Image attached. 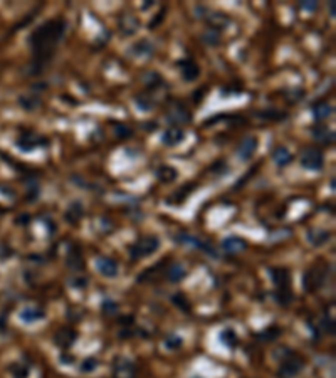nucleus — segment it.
I'll return each instance as SVG.
<instances>
[{
    "label": "nucleus",
    "instance_id": "nucleus-2",
    "mask_svg": "<svg viewBox=\"0 0 336 378\" xmlns=\"http://www.w3.org/2000/svg\"><path fill=\"white\" fill-rule=\"evenodd\" d=\"M271 278H273L276 288H278V294H276V299L281 304H288L291 303L293 293H291V274H289L288 269H271Z\"/></svg>",
    "mask_w": 336,
    "mask_h": 378
},
{
    "label": "nucleus",
    "instance_id": "nucleus-11",
    "mask_svg": "<svg viewBox=\"0 0 336 378\" xmlns=\"http://www.w3.org/2000/svg\"><path fill=\"white\" fill-rule=\"evenodd\" d=\"M138 29H140V20H138L135 15H131V13H126V15H123L121 19H119V30H121V34L125 35V37L135 35Z\"/></svg>",
    "mask_w": 336,
    "mask_h": 378
},
{
    "label": "nucleus",
    "instance_id": "nucleus-27",
    "mask_svg": "<svg viewBox=\"0 0 336 378\" xmlns=\"http://www.w3.org/2000/svg\"><path fill=\"white\" fill-rule=\"evenodd\" d=\"M328 239H330V234L326 232V230H320V229L316 230L315 229V230H310V232H308V241H310L313 246H316V247L323 246Z\"/></svg>",
    "mask_w": 336,
    "mask_h": 378
},
{
    "label": "nucleus",
    "instance_id": "nucleus-32",
    "mask_svg": "<svg viewBox=\"0 0 336 378\" xmlns=\"http://www.w3.org/2000/svg\"><path fill=\"white\" fill-rule=\"evenodd\" d=\"M135 101H136L138 108H140V111H151V108H153V104H155L153 98L148 94H138Z\"/></svg>",
    "mask_w": 336,
    "mask_h": 378
},
{
    "label": "nucleus",
    "instance_id": "nucleus-8",
    "mask_svg": "<svg viewBox=\"0 0 336 378\" xmlns=\"http://www.w3.org/2000/svg\"><path fill=\"white\" fill-rule=\"evenodd\" d=\"M15 145L19 146L22 151H25V153H30V151H34L35 148H39V146L47 145V140H44L42 136H37V135H22L19 140L15 141Z\"/></svg>",
    "mask_w": 336,
    "mask_h": 378
},
{
    "label": "nucleus",
    "instance_id": "nucleus-22",
    "mask_svg": "<svg viewBox=\"0 0 336 378\" xmlns=\"http://www.w3.org/2000/svg\"><path fill=\"white\" fill-rule=\"evenodd\" d=\"M273 160L278 167H288L293 161V155L289 153L288 148H284V146H278V148H274L273 151Z\"/></svg>",
    "mask_w": 336,
    "mask_h": 378
},
{
    "label": "nucleus",
    "instance_id": "nucleus-28",
    "mask_svg": "<svg viewBox=\"0 0 336 378\" xmlns=\"http://www.w3.org/2000/svg\"><path fill=\"white\" fill-rule=\"evenodd\" d=\"M81 217H82V205L79 202H74L66 212V220L71 224H77L81 220Z\"/></svg>",
    "mask_w": 336,
    "mask_h": 378
},
{
    "label": "nucleus",
    "instance_id": "nucleus-1",
    "mask_svg": "<svg viewBox=\"0 0 336 378\" xmlns=\"http://www.w3.org/2000/svg\"><path fill=\"white\" fill-rule=\"evenodd\" d=\"M66 32V24L61 19H54L44 22L30 34L29 42L34 50V59L49 62L54 56V50L57 47V42L62 39Z\"/></svg>",
    "mask_w": 336,
    "mask_h": 378
},
{
    "label": "nucleus",
    "instance_id": "nucleus-35",
    "mask_svg": "<svg viewBox=\"0 0 336 378\" xmlns=\"http://www.w3.org/2000/svg\"><path fill=\"white\" fill-rule=\"evenodd\" d=\"M190 188H193V185H187L185 188H183V190H185V192H182V190H180V192H177V193H175V195L172 197V199H170V202H173V205H178V204H182V202L187 199V195H188V193L192 192Z\"/></svg>",
    "mask_w": 336,
    "mask_h": 378
},
{
    "label": "nucleus",
    "instance_id": "nucleus-33",
    "mask_svg": "<svg viewBox=\"0 0 336 378\" xmlns=\"http://www.w3.org/2000/svg\"><path fill=\"white\" fill-rule=\"evenodd\" d=\"M220 340H222V343L225 345V347L229 348H234L237 345V335L234 333L232 330H225L220 333Z\"/></svg>",
    "mask_w": 336,
    "mask_h": 378
},
{
    "label": "nucleus",
    "instance_id": "nucleus-4",
    "mask_svg": "<svg viewBox=\"0 0 336 378\" xmlns=\"http://www.w3.org/2000/svg\"><path fill=\"white\" fill-rule=\"evenodd\" d=\"M301 167L311 172H320L325 167V156L320 150L316 148H308L303 151L301 155Z\"/></svg>",
    "mask_w": 336,
    "mask_h": 378
},
{
    "label": "nucleus",
    "instance_id": "nucleus-44",
    "mask_svg": "<svg viewBox=\"0 0 336 378\" xmlns=\"http://www.w3.org/2000/svg\"><path fill=\"white\" fill-rule=\"evenodd\" d=\"M163 17H165V8H163V10H162V12H160V13H158V17H156V19H153V20H151V22H150V25H148V27H150V29H155V27H156V25H158V24H160V22H162V20H163Z\"/></svg>",
    "mask_w": 336,
    "mask_h": 378
},
{
    "label": "nucleus",
    "instance_id": "nucleus-21",
    "mask_svg": "<svg viewBox=\"0 0 336 378\" xmlns=\"http://www.w3.org/2000/svg\"><path fill=\"white\" fill-rule=\"evenodd\" d=\"M321 283H323V276H321L320 271L311 269L305 274V288L308 291H315V289L320 288Z\"/></svg>",
    "mask_w": 336,
    "mask_h": 378
},
{
    "label": "nucleus",
    "instance_id": "nucleus-13",
    "mask_svg": "<svg viewBox=\"0 0 336 378\" xmlns=\"http://www.w3.org/2000/svg\"><path fill=\"white\" fill-rule=\"evenodd\" d=\"M207 24H209V29L222 32L225 27L231 24V20H229V17L222 12H209L207 10Z\"/></svg>",
    "mask_w": 336,
    "mask_h": 378
},
{
    "label": "nucleus",
    "instance_id": "nucleus-30",
    "mask_svg": "<svg viewBox=\"0 0 336 378\" xmlns=\"http://www.w3.org/2000/svg\"><path fill=\"white\" fill-rule=\"evenodd\" d=\"M256 116L262 119H269V121H279V119L286 118V113L278 111V109H264V111H257Z\"/></svg>",
    "mask_w": 336,
    "mask_h": 378
},
{
    "label": "nucleus",
    "instance_id": "nucleus-37",
    "mask_svg": "<svg viewBox=\"0 0 336 378\" xmlns=\"http://www.w3.org/2000/svg\"><path fill=\"white\" fill-rule=\"evenodd\" d=\"M96 368H98V360H96V358H87V360H84V362H82L81 372L91 373V372H94Z\"/></svg>",
    "mask_w": 336,
    "mask_h": 378
},
{
    "label": "nucleus",
    "instance_id": "nucleus-24",
    "mask_svg": "<svg viewBox=\"0 0 336 378\" xmlns=\"http://www.w3.org/2000/svg\"><path fill=\"white\" fill-rule=\"evenodd\" d=\"M44 318V311L39 308H25L20 311V320L24 323H35Z\"/></svg>",
    "mask_w": 336,
    "mask_h": 378
},
{
    "label": "nucleus",
    "instance_id": "nucleus-17",
    "mask_svg": "<svg viewBox=\"0 0 336 378\" xmlns=\"http://www.w3.org/2000/svg\"><path fill=\"white\" fill-rule=\"evenodd\" d=\"M222 249L231 254H237V252H242L247 249V242L241 237H227L222 242Z\"/></svg>",
    "mask_w": 336,
    "mask_h": 378
},
{
    "label": "nucleus",
    "instance_id": "nucleus-46",
    "mask_svg": "<svg viewBox=\"0 0 336 378\" xmlns=\"http://www.w3.org/2000/svg\"><path fill=\"white\" fill-rule=\"evenodd\" d=\"M150 5H153V0H148V2H146V3H145V5H143V7H141V8H143V10H146V8H148Z\"/></svg>",
    "mask_w": 336,
    "mask_h": 378
},
{
    "label": "nucleus",
    "instance_id": "nucleus-15",
    "mask_svg": "<svg viewBox=\"0 0 336 378\" xmlns=\"http://www.w3.org/2000/svg\"><path fill=\"white\" fill-rule=\"evenodd\" d=\"M183 140H185V133H183V130H180L178 126H170L162 136L163 145H167V146H177V145H180Z\"/></svg>",
    "mask_w": 336,
    "mask_h": 378
},
{
    "label": "nucleus",
    "instance_id": "nucleus-41",
    "mask_svg": "<svg viewBox=\"0 0 336 378\" xmlns=\"http://www.w3.org/2000/svg\"><path fill=\"white\" fill-rule=\"evenodd\" d=\"M116 310H118V304H114L113 301H104L103 304L104 315H113V313H116Z\"/></svg>",
    "mask_w": 336,
    "mask_h": 378
},
{
    "label": "nucleus",
    "instance_id": "nucleus-14",
    "mask_svg": "<svg viewBox=\"0 0 336 378\" xmlns=\"http://www.w3.org/2000/svg\"><path fill=\"white\" fill-rule=\"evenodd\" d=\"M96 267L104 278H116L118 276V262L109 257H99L96 261Z\"/></svg>",
    "mask_w": 336,
    "mask_h": 378
},
{
    "label": "nucleus",
    "instance_id": "nucleus-3",
    "mask_svg": "<svg viewBox=\"0 0 336 378\" xmlns=\"http://www.w3.org/2000/svg\"><path fill=\"white\" fill-rule=\"evenodd\" d=\"M160 249V239L155 236H145L133 244L130 247V254L133 259H143V257L151 256Z\"/></svg>",
    "mask_w": 336,
    "mask_h": 378
},
{
    "label": "nucleus",
    "instance_id": "nucleus-36",
    "mask_svg": "<svg viewBox=\"0 0 336 378\" xmlns=\"http://www.w3.org/2000/svg\"><path fill=\"white\" fill-rule=\"evenodd\" d=\"M114 133L118 135V138H130L133 135V130L131 128L125 126V124H121V123H116L114 124Z\"/></svg>",
    "mask_w": 336,
    "mask_h": 378
},
{
    "label": "nucleus",
    "instance_id": "nucleus-16",
    "mask_svg": "<svg viewBox=\"0 0 336 378\" xmlns=\"http://www.w3.org/2000/svg\"><path fill=\"white\" fill-rule=\"evenodd\" d=\"M76 336H77V333L74 330H71V328H61L56 333V336H54V341H56V345L57 347H61V348H69L71 347L72 343L76 341Z\"/></svg>",
    "mask_w": 336,
    "mask_h": 378
},
{
    "label": "nucleus",
    "instance_id": "nucleus-38",
    "mask_svg": "<svg viewBox=\"0 0 336 378\" xmlns=\"http://www.w3.org/2000/svg\"><path fill=\"white\" fill-rule=\"evenodd\" d=\"M10 372H12L13 378H25L27 373H29V370H27V367H24V365H13V367L10 368Z\"/></svg>",
    "mask_w": 336,
    "mask_h": 378
},
{
    "label": "nucleus",
    "instance_id": "nucleus-20",
    "mask_svg": "<svg viewBox=\"0 0 336 378\" xmlns=\"http://www.w3.org/2000/svg\"><path fill=\"white\" fill-rule=\"evenodd\" d=\"M331 114H333V106L326 103V101H320V103L313 104V116H315L318 121L330 118Z\"/></svg>",
    "mask_w": 336,
    "mask_h": 378
},
{
    "label": "nucleus",
    "instance_id": "nucleus-10",
    "mask_svg": "<svg viewBox=\"0 0 336 378\" xmlns=\"http://www.w3.org/2000/svg\"><path fill=\"white\" fill-rule=\"evenodd\" d=\"M178 66H180L182 77L187 82H193L195 79H199L200 67H199V64H197L195 61H192V59H183V61L178 62Z\"/></svg>",
    "mask_w": 336,
    "mask_h": 378
},
{
    "label": "nucleus",
    "instance_id": "nucleus-18",
    "mask_svg": "<svg viewBox=\"0 0 336 378\" xmlns=\"http://www.w3.org/2000/svg\"><path fill=\"white\" fill-rule=\"evenodd\" d=\"M313 138H315L316 141L323 143V145H331V143L335 141V133L330 131L328 128L323 126V124H318V126L313 128Z\"/></svg>",
    "mask_w": 336,
    "mask_h": 378
},
{
    "label": "nucleus",
    "instance_id": "nucleus-19",
    "mask_svg": "<svg viewBox=\"0 0 336 378\" xmlns=\"http://www.w3.org/2000/svg\"><path fill=\"white\" fill-rule=\"evenodd\" d=\"M131 52L135 54L136 57H151L155 52V47L153 44L150 42V40H140V42H136L135 45L131 47Z\"/></svg>",
    "mask_w": 336,
    "mask_h": 378
},
{
    "label": "nucleus",
    "instance_id": "nucleus-45",
    "mask_svg": "<svg viewBox=\"0 0 336 378\" xmlns=\"http://www.w3.org/2000/svg\"><path fill=\"white\" fill-rule=\"evenodd\" d=\"M330 13H331V17H336V10H335V2H330Z\"/></svg>",
    "mask_w": 336,
    "mask_h": 378
},
{
    "label": "nucleus",
    "instance_id": "nucleus-25",
    "mask_svg": "<svg viewBox=\"0 0 336 378\" xmlns=\"http://www.w3.org/2000/svg\"><path fill=\"white\" fill-rule=\"evenodd\" d=\"M156 177H158L160 182H163V183H172L173 180L178 177V173L173 167L163 165V167H160L158 170H156Z\"/></svg>",
    "mask_w": 336,
    "mask_h": 378
},
{
    "label": "nucleus",
    "instance_id": "nucleus-39",
    "mask_svg": "<svg viewBox=\"0 0 336 378\" xmlns=\"http://www.w3.org/2000/svg\"><path fill=\"white\" fill-rule=\"evenodd\" d=\"M279 333H281V331H279L278 328H269V330H266L264 333L259 335V336H261L259 340H262V341H273Z\"/></svg>",
    "mask_w": 336,
    "mask_h": 378
},
{
    "label": "nucleus",
    "instance_id": "nucleus-5",
    "mask_svg": "<svg viewBox=\"0 0 336 378\" xmlns=\"http://www.w3.org/2000/svg\"><path fill=\"white\" fill-rule=\"evenodd\" d=\"M305 368V362L298 358L293 352L283 360V365L279 367V377L281 378H293Z\"/></svg>",
    "mask_w": 336,
    "mask_h": 378
},
{
    "label": "nucleus",
    "instance_id": "nucleus-34",
    "mask_svg": "<svg viewBox=\"0 0 336 378\" xmlns=\"http://www.w3.org/2000/svg\"><path fill=\"white\" fill-rule=\"evenodd\" d=\"M172 303H173V304H177V306L180 308L182 311H185V313L190 311V308H192V306H190V303L187 301V298L183 296L182 293L173 294V296H172Z\"/></svg>",
    "mask_w": 336,
    "mask_h": 378
},
{
    "label": "nucleus",
    "instance_id": "nucleus-31",
    "mask_svg": "<svg viewBox=\"0 0 336 378\" xmlns=\"http://www.w3.org/2000/svg\"><path fill=\"white\" fill-rule=\"evenodd\" d=\"M143 81L150 89H158L160 86H163V77L158 72H148V74L143 76Z\"/></svg>",
    "mask_w": 336,
    "mask_h": 378
},
{
    "label": "nucleus",
    "instance_id": "nucleus-43",
    "mask_svg": "<svg viewBox=\"0 0 336 378\" xmlns=\"http://www.w3.org/2000/svg\"><path fill=\"white\" fill-rule=\"evenodd\" d=\"M71 286L72 288H77V289H82V288H86V284H87V279L86 278H74L71 281Z\"/></svg>",
    "mask_w": 336,
    "mask_h": 378
},
{
    "label": "nucleus",
    "instance_id": "nucleus-26",
    "mask_svg": "<svg viewBox=\"0 0 336 378\" xmlns=\"http://www.w3.org/2000/svg\"><path fill=\"white\" fill-rule=\"evenodd\" d=\"M185 276H187V271L182 264H172L167 269V279L172 281V283H178V281H182Z\"/></svg>",
    "mask_w": 336,
    "mask_h": 378
},
{
    "label": "nucleus",
    "instance_id": "nucleus-29",
    "mask_svg": "<svg viewBox=\"0 0 336 378\" xmlns=\"http://www.w3.org/2000/svg\"><path fill=\"white\" fill-rule=\"evenodd\" d=\"M202 42L205 45H210V47H217L220 44V32L214 29H207L204 34H202Z\"/></svg>",
    "mask_w": 336,
    "mask_h": 378
},
{
    "label": "nucleus",
    "instance_id": "nucleus-42",
    "mask_svg": "<svg viewBox=\"0 0 336 378\" xmlns=\"http://www.w3.org/2000/svg\"><path fill=\"white\" fill-rule=\"evenodd\" d=\"M299 7L303 8V10H310V12H313V10H316L318 7V2H315V0H308V2H301L299 3Z\"/></svg>",
    "mask_w": 336,
    "mask_h": 378
},
{
    "label": "nucleus",
    "instance_id": "nucleus-40",
    "mask_svg": "<svg viewBox=\"0 0 336 378\" xmlns=\"http://www.w3.org/2000/svg\"><path fill=\"white\" fill-rule=\"evenodd\" d=\"M165 345H167V348L175 350V348H178L182 345V338H178V336H170V338L165 341Z\"/></svg>",
    "mask_w": 336,
    "mask_h": 378
},
{
    "label": "nucleus",
    "instance_id": "nucleus-6",
    "mask_svg": "<svg viewBox=\"0 0 336 378\" xmlns=\"http://www.w3.org/2000/svg\"><path fill=\"white\" fill-rule=\"evenodd\" d=\"M175 241H177L178 244H183V246H188V247H193V249H199V251H204V252H207V254H210L212 257H217V252L214 251V247H212L210 244L200 241L199 237L188 236V234H178V236H175Z\"/></svg>",
    "mask_w": 336,
    "mask_h": 378
},
{
    "label": "nucleus",
    "instance_id": "nucleus-9",
    "mask_svg": "<svg viewBox=\"0 0 336 378\" xmlns=\"http://www.w3.org/2000/svg\"><path fill=\"white\" fill-rule=\"evenodd\" d=\"M256 150H257V138L256 136H246L241 141L239 148H237V156L244 161H249L252 156H254Z\"/></svg>",
    "mask_w": 336,
    "mask_h": 378
},
{
    "label": "nucleus",
    "instance_id": "nucleus-7",
    "mask_svg": "<svg viewBox=\"0 0 336 378\" xmlns=\"http://www.w3.org/2000/svg\"><path fill=\"white\" fill-rule=\"evenodd\" d=\"M167 118L172 121L173 124H180V123H190L192 121V114L190 111L183 106L182 103H175L170 106L168 113H167Z\"/></svg>",
    "mask_w": 336,
    "mask_h": 378
},
{
    "label": "nucleus",
    "instance_id": "nucleus-23",
    "mask_svg": "<svg viewBox=\"0 0 336 378\" xmlns=\"http://www.w3.org/2000/svg\"><path fill=\"white\" fill-rule=\"evenodd\" d=\"M19 104L25 111H34L40 106V98L37 94H22L19 98Z\"/></svg>",
    "mask_w": 336,
    "mask_h": 378
},
{
    "label": "nucleus",
    "instance_id": "nucleus-12",
    "mask_svg": "<svg viewBox=\"0 0 336 378\" xmlns=\"http://www.w3.org/2000/svg\"><path fill=\"white\" fill-rule=\"evenodd\" d=\"M136 373L135 365L126 358H118L114 363V378H133Z\"/></svg>",
    "mask_w": 336,
    "mask_h": 378
}]
</instances>
